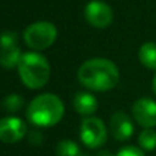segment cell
Instances as JSON below:
<instances>
[{"instance_id": "9a60e30c", "label": "cell", "mask_w": 156, "mask_h": 156, "mask_svg": "<svg viewBox=\"0 0 156 156\" xmlns=\"http://www.w3.org/2000/svg\"><path fill=\"white\" fill-rule=\"evenodd\" d=\"M56 155L58 156H78L80 155V148H78V145L74 141L63 140L58 144Z\"/></svg>"}, {"instance_id": "30bf717a", "label": "cell", "mask_w": 156, "mask_h": 156, "mask_svg": "<svg viewBox=\"0 0 156 156\" xmlns=\"http://www.w3.org/2000/svg\"><path fill=\"white\" fill-rule=\"evenodd\" d=\"M110 130L111 134L118 141H126L133 136L134 126H133L130 118L125 112H115L111 116L110 121Z\"/></svg>"}, {"instance_id": "5b68a950", "label": "cell", "mask_w": 156, "mask_h": 156, "mask_svg": "<svg viewBox=\"0 0 156 156\" xmlns=\"http://www.w3.org/2000/svg\"><path fill=\"white\" fill-rule=\"evenodd\" d=\"M81 140L88 148H99L107 141V129L104 122L96 116H88L82 121L80 129Z\"/></svg>"}, {"instance_id": "7c38bea8", "label": "cell", "mask_w": 156, "mask_h": 156, "mask_svg": "<svg viewBox=\"0 0 156 156\" xmlns=\"http://www.w3.org/2000/svg\"><path fill=\"white\" fill-rule=\"evenodd\" d=\"M138 59L149 70H156V43H144L138 49Z\"/></svg>"}, {"instance_id": "d6986e66", "label": "cell", "mask_w": 156, "mask_h": 156, "mask_svg": "<svg viewBox=\"0 0 156 156\" xmlns=\"http://www.w3.org/2000/svg\"><path fill=\"white\" fill-rule=\"evenodd\" d=\"M152 89H154V92L156 94V76L154 77V81H152Z\"/></svg>"}, {"instance_id": "9c48e42d", "label": "cell", "mask_w": 156, "mask_h": 156, "mask_svg": "<svg viewBox=\"0 0 156 156\" xmlns=\"http://www.w3.org/2000/svg\"><path fill=\"white\" fill-rule=\"evenodd\" d=\"M133 116L140 126L152 129L156 126V101L149 97H141L133 104Z\"/></svg>"}, {"instance_id": "ac0fdd59", "label": "cell", "mask_w": 156, "mask_h": 156, "mask_svg": "<svg viewBox=\"0 0 156 156\" xmlns=\"http://www.w3.org/2000/svg\"><path fill=\"white\" fill-rule=\"evenodd\" d=\"M97 156H114V155L111 154L110 151H101V152H99V154H97Z\"/></svg>"}, {"instance_id": "6da1fadb", "label": "cell", "mask_w": 156, "mask_h": 156, "mask_svg": "<svg viewBox=\"0 0 156 156\" xmlns=\"http://www.w3.org/2000/svg\"><path fill=\"white\" fill-rule=\"evenodd\" d=\"M81 85L94 92L111 90L119 82V70L114 62L103 58L89 59L78 69Z\"/></svg>"}, {"instance_id": "7a4b0ae2", "label": "cell", "mask_w": 156, "mask_h": 156, "mask_svg": "<svg viewBox=\"0 0 156 156\" xmlns=\"http://www.w3.org/2000/svg\"><path fill=\"white\" fill-rule=\"evenodd\" d=\"M65 115L63 101L52 93H44L30 101L26 116L33 125L40 127H51L58 125Z\"/></svg>"}, {"instance_id": "ffe728a7", "label": "cell", "mask_w": 156, "mask_h": 156, "mask_svg": "<svg viewBox=\"0 0 156 156\" xmlns=\"http://www.w3.org/2000/svg\"><path fill=\"white\" fill-rule=\"evenodd\" d=\"M78 156H85V155H81V154H80V155H78Z\"/></svg>"}, {"instance_id": "2e32d148", "label": "cell", "mask_w": 156, "mask_h": 156, "mask_svg": "<svg viewBox=\"0 0 156 156\" xmlns=\"http://www.w3.org/2000/svg\"><path fill=\"white\" fill-rule=\"evenodd\" d=\"M116 156H145L143 152V149L137 148V147H133V145H129V147H123L118 151Z\"/></svg>"}, {"instance_id": "8fae6325", "label": "cell", "mask_w": 156, "mask_h": 156, "mask_svg": "<svg viewBox=\"0 0 156 156\" xmlns=\"http://www.w3.org/2000/svg\"><path fill=\"white\" fill-rule=\"evenodd\" d=\"M73 105L78 114L89 116L96 112L97 107H99V103H97L96 97L93 94L88 93V92H78L74 96Z\"/></svg>"}, {"instance_id": "5bb4252c", "label": "cell", "mask_w": 156, "mask_h": 156, "mask_svg": "<svg viewBox=\"0 0 156 156\" xmlns=\"http://www.w3.org/2000/svg\"><path fill=\"white\" fill-rule=\"evenodd\" d=\"M25 104V100L22 96H19V94H8L7 97L4 99V101H3V107H4V110L7 111V112H18L19 110H21L22 107H23Z\"/></svg>"}, {"instance_id": "ba28073f", "label": "cell", "mask_w": 156, "mask_h": 156, "mask_svg": "<svg viewBox=\"0 0 156 156\" xmlns=\"http://www.w3.org/2000/svg\"><path fill=\"white\" fill-rule=\"evenodd\" d=\"M27 126L21 118L5 116L0 119V141L5 144L18 143L26 136Z\"/></svg>"}, {"instance_id": "8992f818", "label": "cell", "mask_w": 156, "mask_h": 156, "mask_svg": "<svg viewBox=\"0 0 156 156\" xmlns=\"http://www.w3.org/2000/svg\"><path fill=\"white\" fill-rule=\"evenodd\" d=\"M21 56L18 34L15 32H3L0 34V66L4 69L18 67Z\"/></svg>"}, {"instance_id": "277c9868", "label": "cell", "mask_w": 156, "mask_h": 156, "mask_svg": "<svg viewBox=\"0 0 156 156\" xmlns=\"http://www.w3.org/2000/svg\"><path fill=\"white\" fill-rule=\"evenodd\" d=\"M58 36V30L54 23L47 21H38L29 25L23 32V41L27 47L43 51L47 49L55 43Z\"/></svg>"}, {"instance_id": "3957f363", "label": "cell", "mask_w": 156, "mask_h": 156, "mask_svg": "<svg viewBox=\"0 0 156 156\" xmlns=\"http://www.w3.org/2000/svg\"><path fill=\"white\" fill-rule=\"evenodd\" d=\"M16 69L22 82L30 89H40L45 86L51 76L48 60L38 52L23 54Z\"/></svg>"}, {"instance_id": "e0dca14e", "label": "cell", "mask_w": 156, "mask_h": 156, "mask_svg": "<svg viewBox=\"0 0 156 156\" xmlns=\"http://www.w3.org/2000/svg\"><path fill=\"white\" fill-rule=\"evenodd\" d=\"M29 141H30L32 144H34V145H38V144L43 143V136H41L38 132H32Z\"/></svg>"}, {"instance_id": "4fadbf2b", "label": "cell", "mask_w": 156, "mask_h": 156, "mask_svg": "<svg viewBox=\"0 0 156 156\" xmlns=\"http://www.w3.org/2000/svg\"><path fill=\"white\" fill-rule=\"evenodd\" d=\"M138 144L145 151L156 149V132L154 129H144L138 136Z\"/></svg>"}, {"instance_id": "52a82bcc", "label": "cell", "mask_w": 156, "mask_h": 156, "mask_svg": "<svg viewBox=\"0 0 156 156\" xmlns=\"http://www.w3.org/2000/svg\"><path fill=\"white\" fill-rule=\"evenodd\" d=\"M85 18L92 26L104 29L112 22V8L101 0H92L85 7Z\"/></svg>"}]
</instances>
